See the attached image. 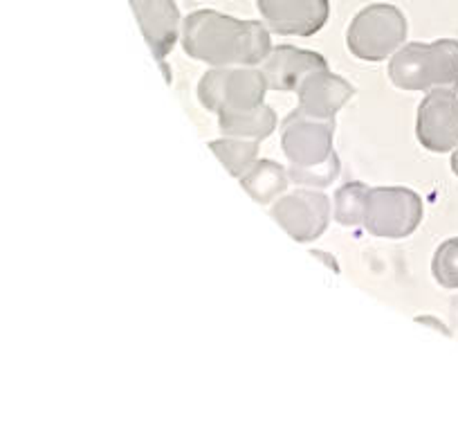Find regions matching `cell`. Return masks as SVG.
<instances>
[{"instance_id":"cell-9","label":"cell","mask_w":458,"mask_h":423,"mask_svg":"<svg viewBox=\"0 0 458 423\" xmlns=\"http://www.w3.org/2000/svg\"><path fill=\"white\" fill-rule=\"evenodd\" d=\"M267 28L281 37H312L330 16L328 0H257Z\"/></svg>"},{"instance_id":"cell-5","label":"cell","mask_w":458,"mask_h":423,"mask_svg":"<svg viewBox=\"0 0 458 423\" xmlns=\"http://www.w3.org/2000/svg\"><path fill=\"white\" fill-rule=\"evenodd\" d=\"M422 221V201L407 187H369L362 226L380 239H404Z\"/></svg>"},{"instance_id":"cell-12","label":"cell","mask_w":458,"mask_h":423,"mask_svg":"<svg viewBox=\"0 0 458 423\" xmlns=\"http://www.w3.org/2000/svg\"><path fill=\"white\" fill-rule=\"evenodd\" d=\"M297 95L299 113L317 117V120H333L335 113L355 95V88L339 74L330 73V70H319L299 83Z\"/></svg>"},{"instance_id":"cell-18","label":"cell","mask_w":458,"mask_h":423,"mask_svg":"<svg viewBox=\"0 0 458 423\" xmlns=\"http://www.w3.org/2000/svg\"><path fill=\"white\" fill-rule=\"evenodd\" d=\"M339 174V158L335 153L328 162L315 167H306V169H294L290 167L288 176L299 185H308V187H326V185L333 183Z\"/></svg>"},{"instance_id":"cell-13","label":"cell","mask_w":458,"mask_h":423,"mask_svg":"<svg viewBox=\"0 0 458 423\" xmlns=\"http://www.w3.org/2000/svg\"><path fill=\"white\" fill-rule=\"evenodd\" d=\"M218 126L225 135H232V138L259 140L261 142L275 134L276 113L266 104L250 108V111L220 113Z\"/></svg>"},{"instance_id":"cell-15","label":"cell","mask_w":458,"mask_h":423,"mask_svg":"<svg viewBox=\"0 0 458 423\" xmlns=\"http://www.w3.org/2000/svg\"><path fill=\"white\" fill-rule=\"evenodd\" d=\"M209 149L214 151V156L223 162L225 169L239 180L257 165L259 140L232 138V135H229V138L225 140H214V142H209Z\"/></svg>"},{"instance_id":"cell-3","label":"cell","mask_w":458,"mask_h":423,"mask_svg":"<svg viewBox=\"0 0 458 423\" xmlns=\"http://www.w3.org/2000/svg\"><path fill=\"white\" fill-rule=\"evenodd\" d=\"M266 91V77L252 65L214 68L198 82V99L216 116L257 108L263 104Z\"/></svg>"},{"instance_id":"cell-4","label":"cell","mask_w":458,"mask_h":423,"mask_svg":"<svg viewBox=\"0 0 458 423\" xmlns=\"http://www.w3.org/2000/svg\"><path fill=\"white\" fill-rule=\"evenodd\" d=\"M404 41H407V19L398 7L389 3H373L358 12L346 34L349 50L358 59L371 64L398 52Z\"/></svg>"},{"instance_id":"cell-7","label":"cell","mask_w":458,"mask_h":423,"mask_svg":"<svg viewBox=\"0 0 458 423\" xmlns=\"http://www.w3.org/2000/svg\"><path fill=\"white\" fill-rule=\"evenodd\" d=\"M270 214L294 241L310 244L328 228L330 201L321 192L297 189L270 207Z\"/></svg>"},{"instance_id":"cell-8","label":"cell","mask_w":458,"mask_h":423,"mask_svg":"<svg viewBox=\"0 0 458 423\" xmlns=\"http://www.w3.org/2000/svg\"><path fill=\"white\" fill-rule=\"evenodd\" d=\"M416 138L427 151L447 153L458 147V97L452 88H434L418 106Z\"/></svg>"},{"instance_id":"cell-1","label":"cell","mask_w":458,"mask_h":423,"mask_svg":"<svg viewBox=\"0 0 458 423\" xmlns=\"http://www.w3.org/2000/svg\"><path fill=\"white\" fill-rule=\"evenodd\" d=\"M184 52L216 68L259 65L272 52L270 32L257 21H239L214 10H198L182 23Z\"/></svg>"},{"instance_id":"cell-16","label":"cell","mask_w":458,"mask_h":423,"mask_svg":"<svg viewBox=\"0 0 458 423\" xmlns=\"http://www.w3.org/2000/svg\"><path fill=\"white\" fill-rule=\"evenodd\" d=\"M369 185L349 183L335 194V217L342 226L353 228L364 223V207H367Z\"/></svg>"},{"instance_id":"cell-6","label":"cell","mask_w":458,"mask_h":423,"mask_svg":"<svg viewBox=\"0 0 458 423\" xmlns=\"http://www.w3.org/2000/svg\"><path fill=\"white\" fill-rule=\"evenodd\" d=\"M333 120H317L294 111L285 117L281 131V144L290 167L306 169V167L324 165L335 156L333 151Z\"/></svg>"},{"instance_id":"cell-2","label":"cell","mask_w":458,"mask_h":423,"mask_svg":"<svg viewBox=\"0 0 458 423\" xmlns=\"http://www.w3.org/2000/svg\"><path fill=\"white\" fill-rule=\"evenodd\" d=\"M389 77L400 91L458 88V41L407 43L389 61Z\"/></svg>"},{"instance_id":"cell-10","label":"cell","mask_w":458,"mask_h":423,"mask_svg":"<svg viewBox=\"0 0 458 423\" xmlns=\"http://www.w3.org/2000/svg\"><path fill=\"white\" fill-rule=\"evenodd\" d=\"M129 3L138 16L140 30L151 46L157 64L162 65L165 74H169L165 59L174 50L180 37V23H182L178 5L174 0H129Z\"/></svg>"},{"instance_id":"cell-11","label":"cell","mask_w":458,"mask_h":423,"mask_svg":"<svg viewBox=\"0 0 458 423\" xmlns=\"http://www.w3.org/2000/svg\"><path fill=\"white\" fill-rule=\"evenodd\" d=\"M319 70H328V61L319 52L293 46L272 47L261 64V73L270 91H297L303 79Z\"/></svg>"},{"instance_id":"cell-19","label":"cell","mask_w":458,"mask_h":423,"mask_svg":"<svg viewBox=\"0 0 458 423\" xmlns=\"http://www.w3.org/2000/svg\"><path fill=\"white\" fill-rule=\"evenodd\" d=\"M452 171L458 176V147H456V151H454V156H452Z\"/></svg>"},{"instance_id":"cell-14","label":"cell","mask_w":458,"mask_h":423,"mask_svg":"<svg viewBox=\"0 0 458 423\" xmlns=\"http://www.w3.org/2000/svg\"><path fill=\"white\" fill-rule=\"evenodd\" d=\"M288 171L279 162L257 160V165L241 178V185H243V189L254 201L267 205V203L275 201V196H279L288 187Z\"/></svg>"},{"instance_id":"cell-17","label":"cell","mask_w":458,"mask_h":423,"mask_svg":"<svg viewBox=\"0 0 458 423\" xmlns=\"http://www.w3.org/2000/svg\"><path fill=\"white\" fill-rule=\"evenodd\" d=\"M431 272L445 289H458V237L443 241L434 253Z\"/></svg>"}]
</instances>
